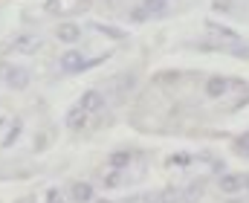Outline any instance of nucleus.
I'll use <instances>...</instances> for the list:
<instances>
[{
    "label": "nucleus",
    "mask_w": 249,
    "mask_h": 203,
    "mask_svg": "<svg viewBox=\"0 0 249 203\" xmlns=\"http://www.w3.org/2000/svg\"><path fill=\"white\" fill-rule=\"evenodd\" d=\"M229 90H232V81L223 78V75H214V78H209V84H206V96H209V99H220V96L229 93Z\"/></svg>",
    "instance_id": "5"
},
{
    "label": "nucleus",
    "mask_w": 249,
    "mask_h": 203,
    "mask_svg": "<svg viewBox=\"0 0 249 203\" xmlns=\"http://www.w3.org/2000/svg\"><path fill=\"white\" fill-rule=\"evenodd\" d=\"M102 58H105V55H99V58H84L78 50H70V53L61 55V70L64 73H84V70H90V67H99Z\"/></svg>",
    "instance_id": "1"
},
{
    "label": "nucleus",
    "mask_w": 249,
    "mask_h": 203,
    "mask_svg": "<svg viewBox=\"0 0 249 203\" xmlns=\"http://www.w3.org/2000/svg\"><path fill=\"white\" fill-rule=\"evenodd\" d=\"M105 3H113V0H105Z\"/></svg>",
    "instance_id": "17"
},
{
    "label": "nucleus",
    "mask_w": 249,
    "mask_h": 203,
    "mask_svg": "<svg viewBox=\"0 0 249 203\" xmlns=\"http://www.w3.org/2000/svg\"><path fill=\"white\" fill-rule=\"evenodd\" d=\"M41 47V41L38 38H32V35H20L18 41H12L9 44V50H15V53H35Z\"/></svg>",
    "instance_id": "7"
},
{
    "label": "nucleus",
    "mask_w": 249,
    "mask_h": 203,
    "mask_svg": "<svg viewBox=\"0 0 249 203\" xmlns=\"http://www.w3.org/2000/svg\"><path fill=\"white\" fill-rule=\"evenodd\" d=\"M78 105H81L87 113H102V111H105V93H102V90H87Z\"/></svg>",
    "instance_id": "3"
},
{
    "label": "nucleus",
    "mask_w": 249,
    "mask_h": 203,
    "mask_svg": "<svg viewBox=\"0 0 249 203\" xmlns=\"http://www.w3.org/2000/svg\"><path fill=\"white\" fill-rule=\"evenodd\" d=\"M55 35H58L61 44H75V41L81 38V29H78L75 23H61V26L55 29Z\"/></svg>",
    "instance_id": "8"
},
{
    "label": "nucleus",
    "mask_w": 249,
    "mask_h": 203,
    "mask_svg": "<svg viewBox=\"0 0 249 203\" xmlns=\"http://www.w3.org/2000/svg\"><path fill=\"white\" fill-rule=\"evenodd\" d=\"M247 186H249V177H247Z\"/></svg>",
    "instance_id": "18"
},
{
    "label": "nucleus",
    "mask_w": 249,
    "mask_h": 203,
    "mask_svg": "<svg viewBox=\"0 0 249 203\" xmlns=\"http://www.w3.org/2000/svg\"><path fill=\"white\" fill-rule=\"evenodd\" d=\"M70 198H72L75 203H90L93 201V186L84 183V180H78V183L70 186Z\"/></svg>",
    "instance_id": "6"
},
{
    "label": "nucleus",
    "mask_w": 249,
    "mask_h": 203,
    "mask_svg": "<svg viewBox=\"0 0 249 203\" xmlns=\"http://www.w3.org/2000/svg\"><path fill=\"white\" fill-rule=\"evenodd\" d=\"M64 122H67V128H70V131H84V128L90 125V113H87L81 105H72V108L67 111Z\"/></svg>",
    "instance_id": "2"
},
{
    "label": "nucleus",
    "mask_w": 249,
    "mask_h": 203,
    "mask_svg": "<svg viewBox=\"0 0 249 203\" xmlns=\"http://www.w3.org/2000/svg\"><path fill=\"white\" fill-rule=\"evenodd\" d=\"M6 84L9 87H15V90H23L26 84H29V70H23V67H9L6 70Z\"/></svg>",
    "instance_id": "4"
},
{
    "label": "nucleus",
    "mask_w": 249,
    "mask_h": 203,
    "mask_svg": "<svg viewBox=\"0 0 249 203\" xmlns=\"http://www.w3.org/2000/svg\"><path fill=\"white\" fill-rule=\"evenodd\" d=\"M58 198H61V192H58V189H50V192H47V203H61Z\"/></svg>",
    "instance_id": "15"
},
{
    "label": "nucleus",
    "mask_w": 249,
    "mask_h": 203,
    "mask_svg": "<svg viewBox=\"0 0 249 203\" xmlns=\"http://www.w3.org/2000/svg\"><path fill=\"white\" fill-rule=\"evenodd\" d=\"M20 131H23V125H20V122H15V125L9 128V134H6V139H3V148H12V145H15V139L20 136Z\"/></svg>",
    "instance_id": "13"
},
{
    "label": "nucleus",
    "mask_w": 249,
    "mask_h": 203,
    "mask_svg": "<svg viewBox=\"0 0 249 203\" xmlns=\"http://www.w3.org/2000/svg\"><path fill=\"white\" fill-rule=\"evenodd\" d=\"M130 160H133V154H130V151H113L107 163H110V168H124Z\"/></svg>",
    "instance_id": "9"
},
{
    "label": "nucleus",
    "mask_w": 249,
    "mask_h": 203,
    "mask_svg": "<svg viewBox=\"0 0 249 203\" xmlns=\"http://www.w3.org/2000/svg\"><path fill=\"white\" fill-rule=\"evenodd\" d=\"M23 203H35V201H23Z\"/></svg>",
    "instance_id": "16"
},
{
    "label": "nucleus",
    "mask_w": 249,
    "mask_h": 203,
    "mask_svg": "<svg viewBox=\"0 0 249 203\" xmlns=\"http://www.w3.org/2000/svg\"><path fill=\"white\" fill-rule=\"evenodd\" d=\"M142 6L148 9V15H154V18H157V15H162V12H165L168 0H142Z\"/></svg>",
    "instance_id": "11"
},
{
    "label": "nucleus",
    "mask_w": 249,
    "mask_h": 203,
    "mask_svg": "<svg viewBox=\"0 0 249 203\" xmlns=\"http://www.w3.org/2000/svg\"><path fill=\"white\" fill-rule=\"evenodd\" d=\"M93 29H96V32H102V35H110V38H116V41L127 38L122 29H113V26H105V23H93Z\"/></svg>",
    "instance_id": "12"
},
{
    "label": "nucleus",
    "mask_w": 249,
    "mask_h": 203,
    "mask_svg": "<svg viewBox=\"0 0 249 203\" xmlns=\"http://www.w3.org/2000/svg\"><path fill=\"white\" fill-rule=\"evenodd\" d=\"M148 18H151V15H148L145 6H136V9L130 12V20H148Z\"/></svg>",
    "instance_id": "14"
},
{
    "label": "nucleus",
    "mask_w": 249,
    "mask_h": 203,
    "mask_svg": "<svg viewBox=\"0 0 249 203\" xmlns=\"http://www.w3.org/2000/svg\"><path fill=\"white\" fill-rule=\"evenodd\" d=\"M241 186H244V180H241V177H235V174L220 177V189H223V192H238Z\"/></svg>",
    "instance_id": "10"
},
{
    "label": "nucleus",
    "mask_w": 249,
    "mask_h": 203,
    "mask_svg": "<svg viewBox=\"0 0 249 203\" xmlns=\"http://www.w3.org/2000/svg\"><path fill=\"white\" fill-rule=\"evenodd\" d=\"M247 154H249V148H247Z\"/></svg>",
    "instance_id": "19"
}]
</instances>
